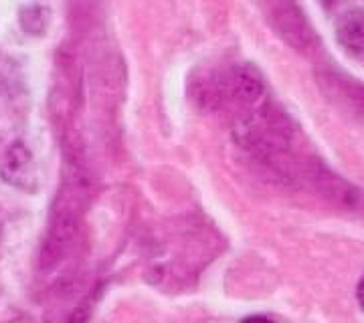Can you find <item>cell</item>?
I'll return each instance as SVG.
<instances>
[{
  "label": "cell",
  "mask_w": 364,
  "mask_h": 323,
  "mask_svg": "<svg viewBox=\"0 0 364 323\" xmlns=\"http://www.w3.org/2000/svg\"><path fill=\"white\" fill-rule=\"evenodd\" d=\"M81 194L83 192L75 182H65L63 190L59 194L57 207L53 210L51 224L41 248V267L49 269L69 251L81 214Z\"/></svg>",
  "instance_id": "cell-1"
},
{
  "label": "cell",
  "mask_w": 364,
  "mask_h": 323,
  "mask_svg": "<svg viewBox=\"0 0 364 323\" xmlns=\"http://www.w3.org/2000/svg\"><path fill=\"white\" fill-rule=\"evenodd\" d=\"M320 2H322L324 6H332V4H336L338 0H320Z\"/></svg>",
  "instance_id": "cell-7"
},
{
  "label": "cell",
  "mask_w": 364,
  "mask_h": 323,
  "mask_svg": "<svg viewBox=\"0 0 364 323\" xmlns=\"http://www.w3.org/2000/svg\"><path fill=\"white\" fill-rule=\"evenodd\" d=\"M336 39L352 55H364V9H352L340 16Z\"/></svg>",
  "instance_id": "cell-4"
},
{
  "label": "cell",
  "mask_w": 364,
  "mask_h": 323,
  "mask_svg": "<svg viewBox=\"0 0 364 323\" xmlns=\"http://www.w3.org/2000/svg\"><path fill=\"white\" fill-rule=\"evenodd\" d=\"M231 93L241 105L257 107L265 99L263 75L253 65H239L231 75Z\"/></svg>",
  "instance_id": "cell-3"
},
{
  "label": "cell",
  "mask_w": 364,
  "mask_h": 323,
  "mask_svg": "<svg viewBox=\"0 0 364 323\" xmlns=\"http://www.w3.org/2000/svg\"><path fill=\"white\" fill-rule=\"evenodd\" d=\"M356 297H358V303H360V307L364 310V277L360 279V283H358V289H356Z\"/></svg>",
  "instance_id": "cell-6"
},
{
  "label": "cell",
  "mask_w": 364,
  "mask_h": 323,
  "mask_svg": "<svg viewBox=\"0 0 364 323\" xmlns=\"http://www.w3.org/2000/svg\"><path fill=\"white\" fill-rule=\"evenodd\" d=\"M0 176L11 186L31 190L35 186V160L23 142H11L0 154Z\"/></svg>",
  "instance_id": "cell-2"
},
{
  "label": "cell",
  "mask_w": 364,
  "mask_h": 323,
  "mask_svg": "<svg viewBox=\"0 0 364 323\" xmlns=\"http://www.w3.org/2000/svg\"><path fill=\"white\" fill-rule=\"evenodd\" d=\"M243 323H275L269 317H263V315H253V317H247Z\"/></svg>",
  "instance_id": "cell-5"
}]
</instances>
